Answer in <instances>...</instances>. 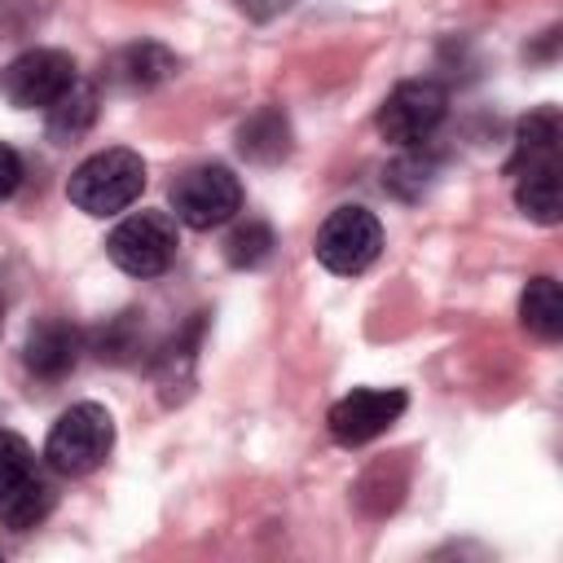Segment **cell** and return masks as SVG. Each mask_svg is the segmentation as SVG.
Listing matches in <instances>:
<instances>
[{
  "label": "cell",
  "instance_id": "6da1fadb",
  "mask_svg": "<svg viewBox=\"0 0 563 563\" xmlns=\"http://www.w3.org/2000/svg\"><path fill=\"white\" fill-rule=\"evenodd\" d=\"M145 189V163L141 154L114 145V150H97L92 158H84L70 180H66V198L84 211V216H114L128 211Z\"/></svg>",
  "mask_w": 563,
  "mask_h": 563
},
{
  "label": "cell",
  "instance_id": "7a4b0ae2",
  "mask_svg": "<svg viewBox=\"0 0 563 563\" xmlns=\"http://www.w3.org/2000/svg\"><path fill=\"white\" fill-rule=\"evenodd\" d=\"M110 449H114V418L97 400L70 405L53 422V431L44 440V457L62 475H88V471H97L110 457Z\"/></svg>",
  "mask_w": 563,
  "mask_h": 563
},
{
  "label": "cell",
  "instance_id": "3957f363",
  "mask_svg": "<svg viewBox=\"0 0 563 563\" xmlns=\"http://www.w3.org/2000/svg\"><path fill=\"white\" fill-rule=\"evenodd\" d=\"M180 246L176 220L167 211H132L128 220H119L106 238V255L114 268H123L128 277H158L172 268Z\"/></svg>",
  "mask_w": 563,
  "mask_h": 563
},
{
  "label": "cell",
  "instance_id": "277c9868",
  "mask_svg": "<svg viewBox=\"0 0 563 563\" xmlns=\"http://www.w3.org/2000/svg\"><path fill=\"white\" fill-rule=\"evenodd\" d=\"M312 251H317V264L339 277L365 273L383 251V224L369 207H334L321 220Z\"/></svg>",
  "mask_w": 563,
  "mask_h": 563
},
{
  "label": "cell",
  "instance_id": "5b68a950",
  "mask_svg": "<svg viewBox=\"0 0 563 563\" xmlns=\"http://www.w3.org/2000/svg\"><path fill=\"white\" fill-rule=\"evenodd\" d=\"M172 211L189 229H220L242 211V180L220 163L189 167L172 185Z\"/></svg>",
  "mask_w": 563,
  "mask_h": 563
},
{
  "label": "cell",
  "instance_id": "8992f818",
  "mask_svg": "<svg viewBox=\"0 0 563 563\" xmlns=\"http://www.w3.org/2000/svg\"><path fill=\"white\" fill-rule=\"evenodd\" d=\"M449 114V92L435 79H405L387 92V101L378 106V132L391 145H422Z\"/></svg>",
  "mask_w": 563,
  "mask_h": 563
},
{
  "label": "cell",
  "instance_id": "52a82bcc",
  "mask_svg": "<svg viewBox=\"0 0 563 563\" xmlns=\"http://www.w3.org/2000/svg\"><path fill=\"white\" fill-rule=\"evenodd\" d=\"M75 57L62 48H31L13 57L0 75V92L18 110H48L70 84H75Z\"/></svg>",
  "mask_w": 563,
  "mask_h": 563
},
{
  "label": "cell",
  "instance_id": "ba28073f",
  "mask_svg": "<svg viewBox=\"0 0 563 563\" xmlns=\"http://www.w3.org/2000/svg\"><path fill=\"white\" fill-rule=\"evenodd\" d=\"M405 391H396V387H356V391H347L343 400H334V409H330V435L339 440V444H347V449H356V444H369V440H378L400 413H405Z\"/></svg>",
  "mask_w": 563,
  "mask_h": 563
},
{
  "label": "cell",
  "instance_id": "9c48e42d",
  "mask_svg": "<svg viewBox=\"0 0 563 563\" xmlns=\"http://www.w3.org/2000/svg\"><path fill=\"white\" fill-rule=\"evenodd\" d=\"M79 352H84V334L66 317H48V321L31 325L26 347H22V361H26V369L35 378H48L53 383V378H62V374L75 369Z\"/></svg>",
  "mask_w": 563,
  "mask_h": 563
},
{
  "label": "cell",
  "instance_id": "30bf717a",
  "mask_svg": "<svg viewBox=\"0 0 563 563\" xmlns=\"http://www.w3.org/2000/svg\"><path fill=\"white\" fill-rule=\"evenodd\" d=\"M559 141H563V128H559V110H532L528 119H519L515 128V154H510V176L528 172V167H541V163H559Z\"/></svg>",
  "mask_w": 563,
  "mask_h": 563
},
{
  "label": "cell",
  "instance_id": "8fae6325",
  "mask_svg": "<svg viewBox=\"0 0 563 563\" xmlns=\"http://www.w3.org/2000/svg\"><path fill=\"white\" fill-rule=\"evenodd\" d=\"M53 510V484L44 475H22L4 497H0V523L13 528V532H31L48 519Z\"/></svg>",
  "mask_w": 563,
  "mask_h": 563
},
{
  "label": "cell",
  "instance_id": "7c38bea8",
  "mask_svg": "<svg viewBox=\"0 0 563 563\" xmlns=\"http://www.w3.org/2000/svg\"><path fill=\"white\" fill-rule=\"evenodd\" d=\"M515 202L537 224H559L563 198H559V163H541L515 176Z\"/></svg>",
  "mask_w": 563,
  "mask_h": 563
},
{
  "label": "cell",
  "instance_id": "4fadbf2b",
  "mask_svg": "<svg viewBox=\"0 0 563 563\" xmlns=\"http://www.w3.org/2000/svg\"><path fill=\"white\" fill-rule=\"evenodd\" d=\"M519 321L528 334L554 343L563 334V290L554 277H532L519 295Z\"/></svg>",
  "mask_w": 563,
  "mask_h": 563
},
{
  "label": "cell",
  "instance_id": "5bb4252c",
  "mask_svg": "<svg viewBox=\"0 0 563 563\" xmlns=\"http://www.w3.org/2000/svg\"><path fill=\"white\" fill-rule=\"evenodd\" d=\"M92 119H97V88L84 84V79H75V84L48 106V136H53L57 145H70V141H79V136L92 128Z\"/></svg>",
  "mask_w": 563,
  "mask_h": 563
},
{
  "label": "cell",
  "instance_id": "9a60e30c",
  "mask_svg": "<svg viewBox=\"0 0 563 563\" xmlns=\"http://www.w3.org/2000/svg\"><path fill=\"white\" fill-rule=\"evenodd\" d=\"M238 150L255 163H277L286 150H290V123L277 106H264L255 110L242 128H238Z\"/></svg>",
  "mask_w": 563,
  "mask_h": 563
},
{
  "label": "cell",
  "instance_id": "2e32d148",
  "mask_svg": "<svg viewBox=\"0 0 563 563\" xmlns=\"http://www.w3.org/2000/svg\"><path fill=\"white\" fill-rule=\"evenodd\" d=\"M176 53L172 48H163V44H154V40H141V44H128L123 53H119V62H114V70H119V79L128 84V88H158V84H167L172 75H176Z\"/></svg>",
  "mask_w": 563,
  "mask_h": 563
},
{
  "label": "cell",
  "instance_id": "e0dca14e",
  "mask_svg": "<svg viewBox=\"0 0 563 563\" xmlns=\"http://www.w3.org/2000/svg\"><path fill=\"white\" fill-rule=\"evenodd\" d=\"M92 347H97V356H101V361H110V365H128V361H136V356H141V347H145L141 317H136V312H119L110 325H101V330H97Z\"/></svg>",
  "mask_w": 563,
  "mask_h": 563
},
{
  "label": "cell",
  "instance_id": "ac0fdd59",
  "mask_svg": "<svg viewBox=\"0 0 563 563\" xmlns=\"http://www.w3.org/2000/svg\"><path fill=\"white\" fill-rule=\"evenodd\" d=\"M273 255V229L264 220H246L224 238V260L233 268H255Z\"/></svg>",
  "mask_w": 563,
  "mask_h": 563
},
{
  "label": "cell",
  "instance_id": "d6986e66",
  "mask_svg": "<svg viewBox=\"0 0 563 563\" xmlns=\"http://www.w3.org/2000/svg\"><path fill=\"white\" fill-rule=\"evenodd\" d=\"M31 444L18 435V431H0V497L22 479L31 475Z\"/></svg>",
  "mask_w": 563,
  "mask_h": 563
},
{
  "label": "cell",
  "instance_id": "ffe728a7",
  "mask_svg": "<svg viewBox=\"0 0 563 563\" xmlns=\"http://www.w3.org/2000/svg\"><path fill=\"white\" fill-rule=\"evenodd\" d=\"M22 185V158H18V150L13 145H4L0 141V202L4 198H13V189Z\"/></svg>",
  "mask_w": 563,
  "mask_h": 563
},
{
  "label": "cell",
  "instance_id": "44dd1931",
  "mask_svg": "<svg viewBox=\"0 0 563 563\" xmlns=\"http://www.w3.org/2000/svg\"><path fill=\"white\" fill-rule=\"evenodd\" d=\"M0 330H4V295H0Z\"/></svg>",
  "mask_w": 563,
  "mask_h": 563
}]
</instances>
